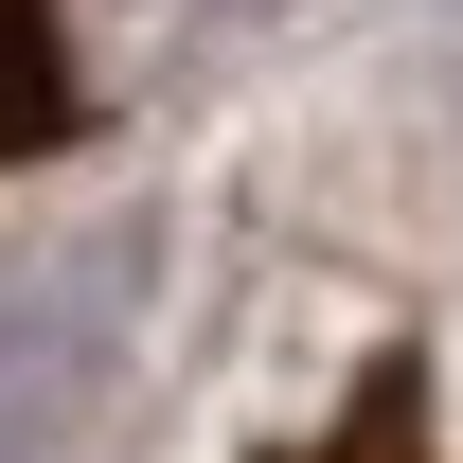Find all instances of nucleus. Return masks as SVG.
Segmentation results:
<instances>
[{
    "label": "nucleus",
    "instance_id": "1",
    "mask_svg": "<svg viewBox=\"0 0 463 463\" xmlns=\"http://www.w3.org/2000/svg\"><path fill=\"white\" fill-rule=\"evenodd\" d=\"M90 143V54H71V0H0V178L71 161Z\"/></svg>",
    "mask_w": 463,
    "mask_h": 463
},
{
    "label": "nucleus",
    "instance_id": "2",
    "mask_svg": "<svg viewBox=\"0 0 463 463\" xmlns=\"http://www.w3.org/2000/svg\"><path fill=\"white\" fill-rule=\"evenodd\" d=\"M286 463H428V374H410V356H374V374H356V410L321 428V446H286Z\"/></svg>",
    "mask_w": 463,
    "mask_h": 463
}]
</instances>
